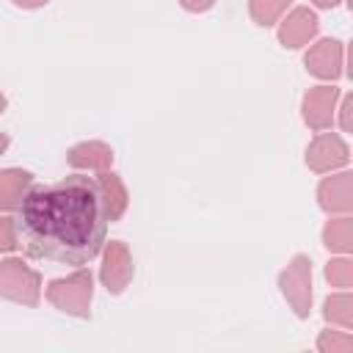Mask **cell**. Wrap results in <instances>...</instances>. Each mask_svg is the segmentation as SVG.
<instances>
[{
	"label": "cell",
	"instance_id": "cell-1",
	"mask_svg": "<svg viewBox=\"0 0 353 353\" xmlns=\"http://www.w3.org/2000/svg\"><path fill=\"white\" fill-rule=\"evenodd\" d=\"M17 210V245L33 259L74 268L99 254L110 223L99 179L85 174L30 185Z\"/></svg>",
	"mask_w": 353,
	"mask_h": 353
},
{
	"label": "cell",
	"instance_id": "cell-2",
	"mask_svg": "<svg viewBox=\"0 0 353 353\" xmlns=\"http://www.w3.org/2000/svg\"><path fill=\"white\" fill-rule=\"evenodd\" d=\"M91 273L88 270H77L69 279H55L47 287V301L52 306H58L66 314L74 317H88V303H91Z\"/></svg>",
	"mask_w": 353,
	"mask_h": 353
},
{
	"label": "cell",
	"instance_id": "cell-3",
	"mask_svg": "<svg viewBox=\"0 0 353 353\" xmlns=\"http://www.w3.org/2000/svg\"><path fill=\"white\" fill-rule=\"evenodd\" d=\"M39 287L41 279L36 270H30L22 259H6L0 262V295L25 306L39 303Z\"/></svg>",
	"mask_w": 353,
	"mask_h": 353
},
{
	"label": "cell",
	"instance_id": "cell-4",
	"mask_svg": "<svg viewBox=\"0 0 353 353\" xmlns=\"http://www.w3.org/2000/svg\"><path fill=\"white\" fill-rule=\"evenodd\" d=\"M279 284H281L284 298L292 303L295 314L298 317H306L309 314V306H312V290H309L312 287V262H309V256L298 254L287 265V270L281 273Z\"/></svg>",
	"mask_w": 353,
	"mask_h": 353
},
{
	"label": "cell",
	"instance_id": "cell-5",
	"mask_svg": "<svg viewBox=\"0 0 353 353\" xmlns=\"http://www.w3.org/2000/svg\"><path fill=\"white\" fill-rule=\"evenodd\" d=\"M347 157H350V154H347L345 141H342L339 135H334V132L317 135V138L309 143V149H306V165H309L312 171H317V174L345 165Z\"/></svg>",
	"mask_w": 353,
	"mask_h": 353
},
{
	"label": "cell",
	"instance_id": "cell-6",
	"mask_svg": "<svg viewBox=\"0 0 353 353\" xmlns=\"http://www.w3.org/2000/svg\"><path fill=\"white\" fill-rule=\"evenodd\" d=\"M99 276H102V284L108 287V292H113V295H119L130 284V279H132V256H130L124 243L116 240V243L108 245Z\"/></svg>",
	"mask_w": 353,
	"mask_h": 353
},
{
	"label": "cell",
	"instance_id": "cell-7",
	"mask_svg": "<svg viewBox=\"0 0 353 353\" xmlns=\"http://www.w3.org/2000/svg\"><path fill=\"white\" fill-rule=\"evenodd\" d=\"M303 63L314 77L336 80L342 74V44L336 39H323L306 52Z\"/></svg>",
	"mask_w": 353,
	"mask_h": 353
},
{
	"label": "cell",
	"instance_id": "cell-8",
	"mask_svg": "<svg viewBox=\"0 0 353 353\" xmlns=\"http://www.w3.org/2000/svg\"><path fill=\"white\" fill-rule=\"evenodd\" d=\"M336 97H339V91H336L334 85L309 88V94L303 97V121H306L312 130H325V127H331Z\"/></svg>",
	"mask_w": 353,
	"mask_h": 353
},
{
	"label": "cell",
	"instance_id": "cell-9",
	"mask_svg": "<svg viewBox=\"0 0 353 353\" xmlns=\"http://www.w3.org/2000/svg\"><path fill=\"white\" fill-rule=\"evenodd\" d=\"M317 28H320V19H317L314 11H309V8H295V11L281 22V28H279V41H281L284 47H290V50L303 47V44L317 33Z\"/></svg>",
	"mask_w": 353,
	"mask_h": 353
},
{
	"label": "cell",
	"instance_id": "cell-10",
	"mask_svg": "<svg viewBox=\"0 0 353 353\" xmlns=\"http://www.w3.org/2000/svg\"><path fill=\"white\" fill-rule=\"evenodd\" d=\"M317 199L325 212H347L353 207V176L336 174L331 179H323L317 188Z\"/></svg>",
	"mask_w": 353,
	"mask_h": 353
},
{
	"label": "cell",
	"instance_id": "cell-11",
	"mask_svg": "<svg viewBox=\"0 0 353 353\" xmlns=\"http://www.w3.org/2000/svg\"><path fill=\"white\" fill-rule=\"evenodd\" d=\"M72 168H94V171H108L113 163V152L110 146L99 143V141H88V143H77L69 149L66 154Z\"/></svg>",
	"mask_w": 353,
	"mask_h": 353
},
{
	"label": "cell",
	"instance_id": "cell-12",
	"mask_svg": "<svg viewBox=\"0 0 353 353\" xmlns=\"http://www.w3.org/2000/svg\"><path fill=\"white\" fill-rule=\"evenodd\" d=\"M33 174L22 168H3L0 171V207L3 210H17L22 196L30 190Z\"/></svg>",
	"mask_w": 353,
	"mask_h": 353
},
{
	"label": "cell",
	"instance_id": "cell-13",
	"mask_svg": "<svg viewBox=\"0 0 353 353\" xmlns=\"http://www.w3.org/2000/svg\"><path fill=\"white\" fill-rule=\"evenodd\" d=\"M99 188H102V196H105V210H108V218L110 221H119L121 212L127 210V190L121 185V179L116 174H99Z\"/></svg>",
	"mask_w": 353,
	"mask_h": 353
},
{
	"label": "cell",
	"instance_id": "cell-14",
	"mask_svg": "<svg viewBox=\"0 0 353 353\" xmlns=\"http://www.w3.org/2000/svg\"><path fill=\"white\" fill-rule=\"evenodd\" d=\"M323 243L331 251H350L353 248V221L350 218L328 221V226L323 229Z\"/></svg>",
	"mask_w": 353,
	"mask_h": 353
},
{
	"label": "cell",
	"instance_id": "cell-15",
	"mask_svg": "<svg viewBox=\"0 0 353 353\" xmlns=\"http://www.w3.org/2000/svg\"><path fill=\"white\" fill-rule=\"evenodd\" d=\"M287 6H290V0H248V11H251L254 22L262 28L273 25Z\"/></svg>",
	"mask_w": 353,
	"mask_h": 353
},
{
	"label": "cell",
	"instance_id": "cell-16",
	"mask_svg": "<svg viewBox=\"0 0 353 353\" xmlns=\"http://www.w3.org/2000/svg\"><path fill=\"white\" fill-rule=\"evenodd\" d=\"M350 295H334V298H328L325 301V320H334V323H339V325H345V328H350V323H353V312H350Z\"/></svg>",
	"mask_w": 353,
	"mask_h": 353
},
{
	"label": "cell",
	"instance_id": "cell-17",
	"mask_svg": "<svg viewBox=\"0 0 353 353\" xmlns=\"http://www.w3.org/2000/svg\"><path fill=\"white\" fill-rule=\"evenodd\" d=\"M325 279L334 287H350V281H353V265L347 259H334V262L325 265Z\"/></svg>",
	"mask_w": 353,
	"mask_h": 353
},
{
	"label": "cell",
	"instance_id": "cell-18",
	"mask_svg": "<svg viewBox=\"0 0 353 353\" xmlns=\"http://www.w3.org/2000/svg\"><path fill=\"white\" fill-rule=\"evenodd\" d=\"M17 248V223L11 218H0V251Z\"/></svg>",
	"mask_w": 353,
	"mask_h": 353
},
{
	"label": "cell",
	"instance_id": "cell-19",
	"mask_svg": "<svg viewBox=\"0 0 353 353\" xmlns=\"http://www.w3.org/2000/svg\"><path fill=\"white\" fill-rule=\"evenodd\" d=\"M320 350H331V353H336V350H350V345H353V339L350 336H336V334H323L320 336Z\"/></svg>",
	"mask_w": 353,
	"mask_h": 353
},
{
	"label": "cell",
	"instance_id": "cell-20",
	"mask_svg": "<svg viewBox=\"0 0 353 353\" xmlns=\"http://www.w3.org/2000/svg\"><path fill=\"white\" fill-rule=\"evenodd\" d=\"M179 3H182V8H188V11H207V8H212L215 0H179Z\"/></svg>",
	"mask_w": 353,
	"mask_h": 353
},
{
	"label": "cell",
	"instance_id": "cell-21",
	"mask_svg": "<svg viewBox=\"0 0 353 353\" xmlns=\"http://www.w3.org/2000/svg\"><path fill=\"white\" fill-rule=\"evenodd\" d=\"M350 108H353V99L345 97V102H342V130H350Z\"/></svg>",
	"mask_w": 353,
	"mask_h": 353
},
{
	"label": "cell",
	"instance_id": "cell-22",
	"mask_svg": "<svg viewBox=\"0 0 353 353\" xmlns=\"http://www.w3.org/2000/svg\"><path fill=\"white\" fill-rule=\"evenodd\" d=\"M17 6H22V8H39V6H44L47 0H14Z\"/></svg>",
	"mask_w": 353,
	"mask_h": 353
},
{
	"label": "cell",
	"instance_id": "cell-23",
	"mask_svg": "<svg viewBox=\"0 0 353 353\" xmlns=\"http://www.w3.org/2000/svg\"><path fill=\"white\" fill-rule=\"evenodd\" d=\"M312 3H314V6H320V8H334L339 0H312Z\"/></svg>",
	"mask_w": 353,
	"mask_h": 353
},
{
	"label": "cell",
	"instance_id": "cell-24",
	"mask_svg": "<svg viewBox=\"0 0 353 353\" xmlns=\"http://www.w3.org/2000/svg\"><path fill=\"white\" fill-rule=\"evenodd\" d=\"M6 146H8V135L0 132V152H6Z\"/></svg>",
	"mask_w": 353,
	"mask_h": 353
},
{
	"label": "cell",
	"instance_id": "cell-25",
	"mask_svg": "<svg viewBox=\"0 0 353 353\" xmlns=\"http://www.w3.org/2000/svg\"><path fill=\"white\" fill-rule=\"evenodd\" d=\"M6 110V97H3V91H0V113Z\"/></svg>",
	"mask_w": 353,
	"mask_h": 353
}]
</instances>
